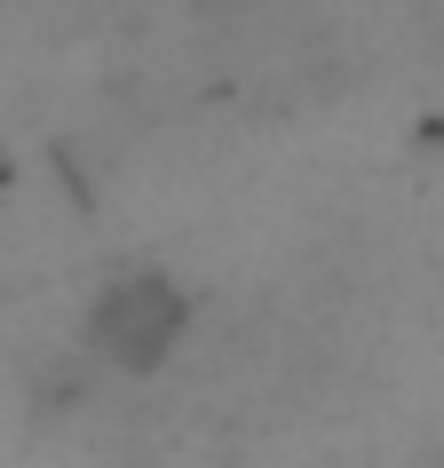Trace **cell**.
I'll return each instance as SVG.
<instances>
[{
    "label": "cell",
    "mask_w": 444,
    "mask_h": 468,
    "mask_svg": "<svg viewBox=\"0 0 444 468\" xmlns=\"http://www.w3.org/2000/svg\"><path fill=\"white\" fill-rule=\"evenodd\" d=\"M183 334H191V294H183L167 271L103 278L96 310H88V357L111 366V373H127V381L159 373L174 349H183Z\"/></svg>",
    "instance_id": "1"
}]
</instances>
